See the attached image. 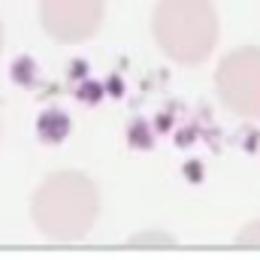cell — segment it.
I'll return each instance as SVG.
<instances>
[{"label":"cell","mask_w":260,"mask_h":260,"mask_svg":"<svg viewBox=\"0 0 260 260\" xmlns=\"http://www.w3.org/2000/svg\"><path fill=\"white\" fill-rule=\"evenodd\" d=\"M100 218V188L79 170H58L30 197V221L49 242H79Z\"/></svg>","instance_id":"obj_1"},{"label":"cell","mask_w":260,"mask_h":260,"mask_svg":"<svg viewBox=\"0 0 260 260\" xmlns=\"http://www.w3.org/2000/svg\"><path fill=\"white\" fill-rule=\"evenodd\" d=\"M151 34L170 61L203 64L218 43V12L209 0H157Z\"/></svg>","instance_id":"obj_2"},{"label":"cell","mask_w":260,"mask_h":260,"mask_svg":"<svg viewBox=\"0 0 260 260\" xmlns=\"http://www.w3.org/2000/svg\"><path fill=\"white\" fill-rule=\"evenodd\" d=\"M221 103L239 118H260V49H236L221 58L215 73Z\"/></svg>","instance_id":"obj_3"},{"label":"cell","mask_w":260,"mask_h":260,"mask_svg":"<svg viewBox=\"0 0 260 260\" xmlns=\"http://www.w3.org/2000/svg\"><path fill=\"white\" fill-rule=\"evenodd\" d=\"M106 15V0H40L43 30L64 46H79L97 37Z\"/></svg>","instance_id":"obj_4"},{"label":"cell","mask_w":260,"mask_h":260,"mask_svg":"<svg viewBox=\"0 0 260 260\" xmlns=\"http://www.w3.org/2000/svg\"><path fill=\"white\" fill-rule=\"evenodd\" d=\"M70 130H73V121H70V115L61 112V109H49V112H43L40 121H37V133H40V139L49 142V145L64 142L67 136H70Z\"/></svg>","instance_id":"obj_5"},{"label":"cell","mask_w":260,"mask_h":260,"mask_svg":"<svg viewBox=\"0 0 260 260\" xmlns=\"http://www.w3.org/2000/svg\"><path fill=\"white\" fill-rule=\"evenodd\" d=\"M0 49H3V21H0Z\"/></svg>","instance_id":"obj_6"}]
</instances>
